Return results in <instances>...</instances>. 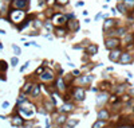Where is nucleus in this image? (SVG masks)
Returning a JSON list of instances; mask_svg holds the SVG:
<instances>
[{
  "mask_svg": "<svg viewBox=\"0 0 134 128\" xmlns=\"http://www.w3.org/2000/svg\"><path fill=\"white\" fill-rule=\"evenodd\" d=\"M11 124L14 127H23V124H24V119H23L22 116H14L11 119Z\"/></svg>",
  "mask_w": 134,
  "mask_h": 128,
  "instance_id": "dca6fc26",
  "label": "nucleus"
},
{
  "mask_svg": "<svg viewBox=\"0 0 134 128\" xmlns=\"http://www.w3.org/2000/svg\"><path fill=\"white\" fill-rule=\"evenodd\" d=\"M31 88H32V84H31V82H27V84L24 85V88H23V94L30 93V92H31Z\"/></svg>",
  "mask_w": 134,
  "mask_h": 128,
  "instance_id": "2f4dec72",
  "label": "nucleus"
},
{
  "mask_svg": "<svg viewBox=\"0 0 134 128\" xmlns=\"http://www.w3.org/2000/svg\"><path fill=\"white\" fill-rule=\"evenodd\" d=\"M115 26H117V20H115V19L106 18V19H105V22H103L102 28H103V31L106 32V31H109V30H111V28H114Z\"/></svg>",
  "mask_w": 134,
  "mask_h": 128,
  "instance_id": "1a4fd4ad",
  "label": "nucleus"
},
{
  "mask_svg": "<svg viewBox=\"0 0 134 128\" xmlns=\"http://www.w3.org/2000/svg\"><path fill=\"white\" fill-rule=\"evenodd\" d=\"M66 120H67V117L64 116V113H62V115H59V116L56 117V123H58V124H63V123H66Z\"/></svg>",
  "mask_w": 134,
  "mask_h": 128,
  "instance_id": "c756f323",
  "label": "nucleus"
},
{
  "mask_svg": "<svg viewBox=\"0 0 134 128\" xmlns=\"http://www.w3.org/2000/svg\"><path fill=\"white\" fill-rule=\"evenodd\" d=\"M121 45L119 38H114V37H109L105 39V46H106L107 50H114V49H118Z\"/></svg>",
  "mask_w": 134,
  "mask_h": 128,
  "instance_id": "39448f33",
  "label": "nucleus"
},
{
  "mask_svg": "<svg viewBox=\"0 0 134 128\" xmlns=\"http://www.w3.org/2000/svg\"><path fill=\"white\" fill-rule=\"evenodd\" d=\"M7 64H5V61H0V70H3V71H5L7 70Z\"/></svg>",
  "mask_w": 134,
  "mask_h": 128,
  "instance_id": "e433bc0d",
  "label": "nucleus"
},
{
  "mask_svg": "<svg viewBox=\"0 0 134 128\" xmlns=\"http://www.w3.org/2000/svg\"><path fill=\"white\" fill-rule=\"evenodd\" d=\"M75 5H77V7H82V5H83V1H78Z\"/></svg>",
  "mask_w": 134,
  "mask_h": 128,
  "instance_id": "49530a36",
  "label": "nucleus"
},
{
  "mask_svg": "<svg viewBox=\"0 0 134 128\" xmlns=\"http://www.w3.org/2000/svg\"><path fill=\"white\" fill-rule=\"evenodd\" d=\"M122 3H123V5L126 7L127 11H129V9H130V11H134V0H123Z\"/></svg>",
  "mask_w": 134,
  "mask_h": 128,
  "instance_id": "4be33fe9",
  "label": "nucleus"
},
{
  "mask_svg": "<svg viewBox=\"0 0 134 128\" xmlns=\"http://www.w3.org/2000/svg\"><path fill=\"white\" fill-rule=\"evenodd\" d=\"M70 3V0H56V4L59 5H67Z\"/></svg>",
  "mask_w": 134,
  "mask_h": 128,
  "instance_id": "4c0bfd02",
  "label": "nucleus"
},
{
  "mask_svg": "<svg viewBox=\"0 0 134 128\" xmlns=\"http://www.w3.org/2000/svg\"><path fill=\"white\" fill-rule=\"evenodd\" d=\"M93 80H94V75L84 74V75H79V77L77 78V82L79 85H89V84H91Z\"/></svg>",
  "mask_w": 134,
  "mask_h": 128,
  "instance_id": "9d476101",
  "label": "nucleus"
},
{
  "mask_svg": "<svg viewBox=\"0 0 134 128\" xmlns=\"http://www.w3.org/2000/svg\"><path fill=\"white\" fill-rule=\"evenodd\" d=\"M133 112H134V107H133Z\"/></svg>",
  "mask_w": 134,
  "mask_h": 128,
  "instance_id": "5fc2aeb1",
  "label": "nucleus"
},
{
  "mask_svg": "<svg viewBox=\"0 0 134 128\" xmlns=\"http://www.w3.org/2000/svg\"><path fill=\"white\" fill-rule=\"evenodd\" d=\"M38 5H39V7H44V5H46V0H39Z\"/></svg>",
  "mask_w": 134,
  "mask_h": 128,
  "instance_id": "37998d69",
  "label": "nucleus"
},
{
  "mask_svg": "<svg viewBox=\"0 0 134 128\" xmlns=\"http://www.w3.org/2000/svg\"><path fill=\"white\" fill-rule=\"evenodd\" d=\"M51 23L54 24V27H62V26H66V15L63 12H55L54 15L51 16Z\"/></svg>",
  "mask_w": 134,
  "mask_h": 128,
  "instance_id": "f03ea898",
  "label": "nucleus"
},
{
  "mask_svg": "<svg viewBox=\"0 0 134 128\" xmlns=\"http://www.w3.org/2000/svg\"><path fill=\"white\" fill-rule=\"evenodd\" d=\"M18 64H19V58L16 57V55H15V57H12V58H11V66L15 67Z\"/></svg>",
  "mask_w": 134,
  "mask_h": 128,
  "instance_id": "473e14b6",
  "label": "nucleus"
},
{
  "mask_svg": "<svg viewBox=\"0 0 134 128\" xmlns=\"http://www.w3.org/2000/svg\"><path fill=\"white\" fill-rule=\"evenodd\" d=\"M118 1H123V0H118Z\"/></svg>",
  "mask_w": 134,
  "mask_h": 128,
  "instance_id": "864d4df0",
  "label": "nucleus"
},
{
  "mask_svg": "<svg viewBox=\"0 0 134 128\" xmlns=\"http://www.w3.org/2000/svg\"><path fill=\"white\" fill-rule=\"evenodd\" d=\"M32 27L35 28V31H39L43 27V22L39 20V19H35V20H32Z\"/></svg>",
  "mask_w": 134,
  "mask_h": 128,
  "instance_id": "5701e85b",
  "label": "nucleus"
},
{
  "mask_svg": "<svg viewBox=\"0 0 134 128\" xmlns=\"http://www.w3.org/2000/svg\"><path fill=\"white\" fill-rule=\"evenodd\" d=\"M3 108H4V109H7V108L9 107V103H8V101H4V103H3V105H1Z\"/></svg>",
  "mask_w": 134,
  "mask_h": 128,
  "instance_id": "c03bdc74",
  "label": "nucleus"
},
{
  "mask_svg": "<svg viewBox=\"0 0 134 128\" xmlns=\"http://www.w3.org/2000/svg\"><path fill=\"white\" fill-rule=\"evenodd\" d=\"M30 93L34 97H39V96H40V85H32Z\"/></svg>",
  "mask_w": 134,
  "mask_h": 128,
  "instance_id": "aec40b11",
  "label": "nucleus"
},
{
  "mask_svg": "<svg viewBox=\"0 0 134 128\" xmlns=\"http://www.w3.org/2000/svg\"><path fill=\"white\" fill-rule=\"evenodd\" d=\"M43 28L47 32H52L54 31V24L51 23V20H46V22H43Z\"/></svg>",
  "mask_w": 134,
  "mask_h": 128,
  "instance_id": "412c9836",
  "label": "nucleus"
},
{
  "mask_svg": "<svg viewBox=\"0 0 134 128\" xmlns=\"http://www.w3.org/2000/svg\"><path fill=\"white\" fill-rule=\"evenodd\" d=\"M107 86H110V82H102L101 84V89H106Z\"/></svg>",
  "mask_w": 134,
  "mask_h": 128,
  "instance_id": "79ce46f5",
  "label": "nucleus"
},
{
  "mask_svg": "<svg viewBox=\"0 0 134 128\" xmlns=\"http://www.w3.org/2000/svg\"><path fill=\"white\" fill-rule=\"evenodd\" d=\"M122 100H123V101H129L130 97H129V96H122Z\"/></svg>",
  "mask_w": 134,
  "mask_h": 128,
  "instance_id": "a18cd8bd",
  "label": "nucleus"
},
{
  "mask_svg": "<svg viewBox=\"0 0 134 128\" xmlns=\"http://www.w3.org/2000/svg\"><path fill=\"white\" fill-rule=\"evenodd\" d=\"M106 1H107V3H109V1H111V0H106Z\"/></svg>",
  "mask_w": 134,
  "mask_h": 128,
  "instance_id": "3c124183",
  "label": "nucleus"
},
{
  "mask_svg": "<svg viewBox=\"0 0 134 128\" xmlns=\"http://www.w3.org/2000/svg\"><path fill=\"white\" fill-rule=\"evenodd\" d=\"M26 16H27V12L23 11V9H9L8 12V16H7V20L14 23L15 27L18 24H20V23L26 19Z\"/></svg>",
  "mask_w": 134,
  "mask_h": 128,
  "instance_id": "f257e3e1",
  "label": "nucleus"
},
{
  "mask_svg": "<svg viewBox=\"0 0 134 128\" xmlns=\"http://www.w3.org/2000/svg\"><path fill=\"white\" fill-rule=\"evenodd\" d=\"M18 109H19V112L26 117H30V116H32V115L35 113V107H32L28 101H26L24 105H19Z\"/></svg>",
  "mask_w": 134,
  "mask_h": 128,
  "instance_id": "20e7f679",
  "label": "nucleus"
},
{
  "mask_svg": "<svg viewBox=\"0 0 134 128\" xmlns=\"http://www.w3.org/2000/svg\"><path fill=\"white\" fill-rule=\"evenodd\" d=\"M73 97L77 101H83L84 97H86V90L83 88H75L73 90Z\"/></svg>",
  "mask_w": 134,
  "mask_h": 128,
  "instance_id": "6e6552de",
  "label": "nucleus"
},
{
  "mask_svg": "<svg viewBox=\"0 0 134 128\" xmlns=\"http://www.w3.org/2000/svg\"><path fill=\"white\" fill-rule=\"evenodd\" d=\"M115 9H118V12H121V14H123V15L127 12V9H126L125 5H123L122 1H118V4H117V8H115Z\"/></svg>",
  "mask_w": 134,
  "mask_h": 128,
  "instance_id": "cd10ccee",
  "label": "nucleus"
},
{
  "mask_svg": "<svg viewBox=\"0 0 134 128\" xmlns=\"http://www.w3.org/2000/svg\"><path fill=\"white\" fill-rule=\"evenodd\" d=\"M66 88H67V84L64 82L63 77H60V75H59V77L55 80V89L59 90V92H64V90H66Z\"/></svg>",
  "mask_w": 134,
  "mask_h": 128,
  "instance_id": "4468645a",
  "label": "nucleus"
},
{
  "mask_svg": "<svg viewBox=\"0 0 134 128\" xmlns=\"http://www.w3.org/2000/svg\"><path fill=\"white\" fill-rule=\"evenodd\" d=\"M35 128H40V127H38V126H36V127H35Z\"/></svg>",
  "mask_w": 134,
  "mask_h": 128,
  "instance_id": "603ef678",
  "label": "nucleus"
},
{
  "mask_svg": "<svg viewBox=\"0 0 134 128\" xmlns=\"http://www.w3.org/2000/svg\"><path fill=\"white\" fill-rule=\"evenodd\" d=\"M109 117H110V115H109V111H106V109H101L99 112H98V120H109Z\"/></svg>",
  "mask_w": 134,
  "mask_h": 128,
  "instance_id": "a211bd4d",
  "label": "nucleus"
},
{
  "mask_svg": "<svg viewBox=\"0 0 134 128\" xmlns=\"http://www.w3.org/2000/svg\"><path fill=\"white\" fill-rule=\"evenodd\" d=\"M107 101V93H101L97 96V105H102V104H105Z\"/></svg>",
  "mask_w": 134,
  "mask_h": 128,
  "instance_id": "6ab92c4d",
  "label": "nucleus"
},
{
  "mask_svg": "<svg viewBox=\"0 0 134 128\" xmlns=\"http://www.w3.org/2000/svg\"><path fill=\"white\" fill-rule=\"evenodd\" d=\"M105 126H106V121L105 120H98L93 124V128H103Z\"/></svg>",
  "mask_w": 134,
  "mask_h": 128,
  "instance_id": "c85d7f7f",
  "label": "nucleus"
},
{
  "mask_svg": "<svg viewBox=\"0 0 134 128\" xmlns=\"http://www.w3.org/2000/svg\"><path fill=\"white\" fill-rule=\"evenodd\" d=\"M126 35V28L125 27H118L115 28V37L119 38V37H125Z\"/></svg>",
  "mask_w": 134,
  "mask_h": 128,
  "instance_id": "393cba45",
  "label": "nucleus"
},
{
  "mask_svg": "<svg viewBox=\"0 0 134 128\" xmlns=\"http://www.w3.org/2000/svg\"><path fill=\"white\" fill-rule=\"evenodd\" d=\"M67 28L64 27V26H62V27H54V31H52V34L55 35L56 38H64L67 35Z\"/></svg>",
  "mask_w": 134,
  "mask_h": 128,
  "instance_id": "ddd939ff",
  "label": "nucleus"
},
{
  "mask_svg": "<svg viewBox=\"0 0 134 128\" xmlns=\"http://www.w3.org/2000/svg\"><path fill=\"white\" fill-rule=\"evenodd\" d=\"M130 92H132V94H134V88H133V89H132V90H130Z\"/></svg>",
  "mask_w": 134,
  "mask_h": 128,
  "instance_id": "8fccbe9b",
  "label": "nucleus"
},
{
  "mask_svg": "<svg viewBox=\"0 0 134 128\" xmlns=\"http://www.w3.org/2000/svg\"><path fill=\"white\" fill-rule=\"evenodd\" d=\"M78 123H79L78 120H74V119H67L64 124H66V128H74Z\"/></svg>",
  "mask_w": 134,
  "mask_h": 128,
  "instance_id": "a878e982",
  "label": "nucleus"
},
{
  "mask_svg": "<svg viewBox=\"0 0 134 128\" xmlns=\"http://www.w3.org/2000/svg\"><path fill=\"white\" fill-rule=\"evenodd\" d=\"M117 101H118V96L113 94V96L110 97V103H111V104H114V103H117Z\"/></svg>",
  "mask_w": 134,
  "mask_h": 128,
  "instance_id": "ea45409f",
  "label": "nucleus"
},
{
  "mask_svg": "<svg viewBox=\"0 0 134 128\" xmlns=\"http://www.w3.org/2000/svg\"><path fill=\"white\" fill-rule=\"evenodd\" d=\"M39 77H40V80H42V81H44V82H48V81H54V78H55V73L51 70V69L46 67L44 70H43V73L39 75Z\"/></svg>",
  "mask_w": 134,
  "mask_h": 128,
  "instance_id": "0eeeda50",
  "label": "nucleus"
},
{
  "mask_svg": "<svg viewBox=\"0 0 134 128\" xmlns=\"http://www.w3.org/2000/svg\"><path fill=\"white\" fill-rule=\"evenodd\" d=\"M74 75L73 74H66V75H64V77H63V80H64V82H66V84H68V82H73V81H74Z\"/></svg>",
  "mask_w": 134,
  "mask_h": 128,
  "instance_id": "7c9ffc66",
  "label": "nucleus"
},
{
  "mask_svg": "<svg viewBox=\"0 0 134 128\" xmlns=\"http://www.w3.org/2000/svg\"><path fill=\"white\" fill-rule=\"evenodd\" d=\"M125 85H119V86H117L115 88V93H123L125 92Z\"/></svg>",
  "mask_w": 134,
  "mask_h": 128,
  "instance_id": "f704fd0d",
  "label": "nucleus"
},
{
  "mask_svg": "<svg viewBox=\"0 0 134 128\" xmlns=\"http://www.w3.org/2000/svg\"><path fill=\"white\" fill-rule=\"evenodd\" d=\"M64 27L67 28L68 32H77V31H79V22L77 19H70V20L66 22Z\"/></svg>",
  "mask_w": 134,
  "mask_h": 128,
  "instance_id": "423d86ee",
  "label": "nucleus"
},
{
  "mask_svg": "<svg viewBox=\"0 0 134 128\" xmlns=\"http://www.w3.org/2000/svg\"><path fill=\"white\" fill-rule=\"evenodd\" d=\"M84 53H86V55H89V57L95 55L98 53V45H95V43H89L86 47H84Z\"/></svg>",
  "mask_w": 134,
  "mask_h": 128,
  "instance_id": "9b49d317",
  "label": "nucleus"
},
{
  "mask_svg": "<svg viewBox=\"0 0 134 128\" xmlns=\"http://www.w3.org/2000/svg\"><path fill=\"white\" fill-rule=\"evenodd\" d=\"M28 7H30V0H9V9L27 11Z\"/></svg>",
  "mask_w": 134,
  "mask_h": 128,
  "instance_id": "7ed1b4c3",
  "label": "nucleus"
},
{
  "mask_svg": "<svg viewBox=\"0 0 134 128\" xmlns=\"http://www.w3.org/2000/svg\"><path fill=\"white\" fill-rule=\"evenodd\" d=\"M30 64H31V62H30V61H27V62H26V64H24V65H23V66L20 67V73H23V71H24V70H26V69H27V67H28V65H30Z\"/></svg>",
  "mask_w": 134,
  "mask_h": 128,
  "instance_id": "58836bf2",
  "label": "nucleus"
},
{
  "mask_svg": "<svg viewBox=\"0 0 134 128\" xmlns=\"http://www.w3.org/2000/svg\"><path fill=\"white\" fill-rule=\"evenodd\" d=\"M4 49V45H3V42H0V50H3Z\"/></svg>",
  "mask_w": 134,
  "mask_h": 128,
  "instance_id": "de8ad7c7",
  "label": "nucleus"
},
{
  "mask_svg": "<svg viewBox=\"0 0 134 128\" xmlns=\"http://www.w3.org/2000/svg\"><path fill=\"white\" fill-rule=\"evenodd\" d=\"M122 54V51L119 49H114V50H110V54H109V60L111 62H118L119 61V57Z\"/></svg>",
  "mask_w": 134,
  "mask_h": 128,
  "instance_id": "2eb2a0df",
  "label": "nucleus"
},
{
  "mask_svg": "<svg viewBox=\"0 0 134 128\" xmlns=\"http://www.w3.org/2000/svg\"><path fill=\"white\" fill-rule=\"evenodd\" d=\"M71 74L77 78V77H79V75H80V70H77V69H75V70H73V73H71Z\"/></svg>",
  "mask_w": 134,
  "mask_h": 128,
  "instance_id": "a19ab883",
  "label": "nucleus"
},
{
  "mask_svg": "<svg viewBox=\"0 0 134 128\" xmlns=\"http://www.w3.org/2000/svg\"><path fill=\"white\" fill-rule=\"evenodd\" d=\"M0 34H1V35H4V34H5V31H4V30H1V28H0Z\"/></svg>",
  "mask_w": 134,
  "mask_h": 128,
  "instance_id": "09e8293b",
  "label": "nucleus"
},
{
  "mask_svg": "<svg viewBox=\"0 0 134 128\" xmlns=\"http://www.w3.org/2000/svg\"><path fill=\"white\" fill-rule=\"evenodd\" d=\"M134 41V34H126L125 38H123V45H129V43H133Z\"/></svg>",
  "mask_w": 134,
  "mask_h": 128,
  "instance_id": "b1692460",
  "label": "nucleus"
},
{
  "mask_svg": "<svg viewBox=\"0 0 134 128\" xmlns=\"http://www.w3.org/2000/svg\"><path fill=\"white\" fill-rule=\"evenodd\" d=\"M26 101H27V98L24 97V94H22V96H19L18 98V105H22V104H24Z\"/></svg>",
  "mask_w": 134,
  "mask_h": 128,
  "instance_id": "72a5a7b5",
  "label": "nucleus"
},
{
  "mask_svg": "<svg viewBox=\"0 0 134 128\" xmlns=\"http://www.w3.org/2000/svg\"><path fill=\"white\" fill-rule=\"evenodd\" d=\"M11 49H12V51H14V54L16 55V57H19V55L22 54V49L19 47L18 45H15V43H12L11 45Z\"/></svg>",
  "mask_w": 134,
  "mask_h": 128,
  "instance_id": "bb28decb",
  "label": "nucleus"
},
{
  "mask_svg": "<svg viewBox=\"0 0 134 128\" xmlns=\"http://www.w3.org/2000/svg\"><path fill=\"white\" fill-rule=\"evenodd\" d=\"M55 4H56V0H46V5H48L50 8H52Z\"/></svg>",
  "mask_w": 134,
  "mask_h": 128,
  "instance_id": "c9c22d12",
  "label": "nucleus"
},
{
  "mask_svg": "<svg viewBox=\"0 0 134 128\" xmlns=\"http://www.w3.org/2000/svg\"><path fill=\"white\" fill-rule=\"evenodd\" d=\"M74 104H71V103H66L63 107L60 108V112L62 113H68V112H73L74 111Z\"/></svg>",
  "mask_w": 134,
  "mask_h": 128,
  "instance_id": "f3484780",
  "label": "nucleus"
},
{
  "mask_svg": "<svg viewBox=\"0 0 134 128\" xmlns=\"http://www.w3.org/2000/svg\"><path fill=\"white\" fill-rule=\"evenodd\" d=\"M133 60H134V58H133V55L130 53H122L118 62L121 65H129V64H132V62H133Z\"/></svg>",
  "mask_w": 134,
  "mask_h": 128,
  "instance_id": "f8f14e48",
  "label": "nucleus"
}]
</instances>
